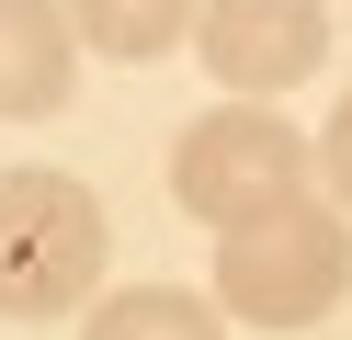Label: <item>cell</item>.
<instances>
[{"mask_svg": "<svg viewBox=\"0 0 352 340\" xmlns=\"http://www.w3.org/2000/svg\"><path fill=\"white\" fill-rule=\"evenodd\" d=\"M114 227L69 170H0V317H80L102 295Z\"/></svg>", "mask_w": 352, "mask_h": 340, "instance_id": "obj_2", "label": "cell"}, {"mask_svg": "<svg viewBox=\"0 0 352 340\" xmlns=\"http://www.w3.org/2000/svg\"><path fill=\"white\" fill-rule=\"evenodd\" d=\"M193 12H205V0H69V34L91 45V57L148 68V57H170V45L193 34Z\"/></svg>", "mask_w": 352, "mask_h": 340, "instance_id": "obj_6", "label": "cell"}, {"mask_svg": "<svg viewBox=\"0 0 352 340\" xmlns=\"http://www.w3.org/2000/svg\"><path fill=\"white\" fill-rule=\"evenodd\" d=\"M318 170H329V193H341V204H352V102H341V113H329V136H318Z\"/></svg>", "mask_w": 352, "mask_h": 340, "instance_id": "obj_8", "label": "cell"}, {"mask_svg": "<svg viewBox=\"0 0 352 340\" xmlns=\"http://www.w3.org/2000/svg\"><path fill=\"white\" fill-rule=\"evenodd\" d=\"M341 295H352V227L318 193L216 227V317H239V329H307Z\"/></svg>", "mask_w": 352, "mask_h": 340, "instance_id": "obj_1", "label": "cell"}, {"mask_svg": "<svg viewBox=\"0 0 352 340\" xmlns=\"http://www.w3.org/2000/svg\"><path fill=\"white\" fill-rule=\"evenodd\" d=\"M307 181H318V148H307L273 102H216L205 125H182V148H170V193H182V216H205V227L273 216V204H296Z\"/></svg>", "mask_w": 352, "mask_h": 340, "instance_id": "obj_3", "label": "cell"}, {"mask_svg": "<svg viewBox=\"0 0 352 340\" xmlns=\"http://www.w3.org/2000/svg\"><path fill=\"white\" fill-rule=\"evenodd\" d=\"M69 68H80L69 0H0V113H12V125L69 102Z\"/></svg>", "mask_w": 352, "mask_h": 340, "instance_id": "obj_5", "label": "cell"}, {"mask_svg": "<svg viewBox=\"0 0 352 340\" xmlns=\"http://www.w3.org/2000/svg\"><path fill=\"white\" fill-rule=\"evenodd\" d=\"M80 340H228V317L182 284H125V295H91V329Z\"/></svg>", "mask_w": 352, "mask_h": 340, "instance_id": "obj_7", "label": "cell"}, {"mask_svg": "<svg viewBox=\"0 0 352 340\" xmlns=\"http://www.w3.org/2000/svg\"><path fill=\"white\" fill-rule=\"evenodd\" d=\"M193 45H205L216 91L273 102V91L318 80V57H329V0H205V12H193Z\"/></svg>", "mask_w": 352, "mask_h": 340, "instance_id": "obj_4", "label": "cell"}]
</instances>
